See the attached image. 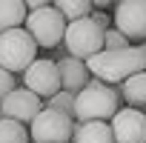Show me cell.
<instances>
[{
    "instance_id": "1",
    "label": "cell",
    "mask_w": 146,
    "mask_h": 143,
    "mask_svg": "<svg viewBox=\"0 0 146 143\" xmlns=\"http://www.w3.org/2000/svg\"><path fill=\"white\" fill-rule=\"evenodd\" d=\"M86 69L95 80L115 86V83L129 80L132 75L146 72V63H143V54L137 52V46H129L123 52H98L95 57L86 60Z\"/></svg>"
},
{
    "instance_id": "2",
    "label": "cell",
    "mask_w": 146,
    "mask_h": 143,
    "mask_svg": "<svg viewBox=\"0 0 146 143\" xmlns=\"http://www.w3.org/2000/svg\"><path fill=\"white\" fill-rule=\"evenodd\" d=\"M117 112H120V92L109 83H100L92 77L89 86L75 95V120L78 123H92V120L112 123V117Z\"/></svg>"
},
{
    "instance_id": "3",
    "label": "cell",
    "mask_w": 146,
    "mask_h": 143,
    "mask_svg": "<svg viewBox=\"0 0 146 143\" xmlns=\"http://www.w3.org/2000/svg\"><path fill=\"white\" fill-rule=\"evenodd\" d=\"M37 60V43L29 37L26 29H12L0 34V69L9 75H23V72Z\"/></svg>"
},
{
    "instance_id": "4",
    "label": "cell",
    "mask_w": 146,
    "mask_h": 143,
    "mask_svg": "<svg viewBox=\"0 0 146 143\" xmlns=\"http://www.w3.org/2000/svg\"><path fill=\"white\" fill-rule=\"evenodd\" d=\"M23 29L29 32V37L37 43V49H57L63 43V34H66V20L60 17V12L54 6H43L37 12H29L26 15V23Z\"/></svg>"
},
{
    "instance_id": "5",
    "label": "cell",
    "mask_w": 146,
    "mask_h": 143,
    "mask_svg": "<svg viewBox=\"0 0 146 143\" xmlns=\"http://www.w3.org/2000/svg\"><path fill=\"white\" fill-rule=\"evenodd\" d=\"M63 43H66L69 57L86 63L89 57L103 52V32L92 23V17H83V20H75V23H66Z\"/></svg>"
},
{
    "instance_id": "6",
    "label": "cell",
    "mask_w": 146,
    "mask_h": 143,
    "mask_svg": "<svg viewBox=\"0 0 146 143\" xmlns=\"http://www.w3.org/2000/svg\"><path fill=\"white\" fill-rule=\"evenodd\" d=\"M72 132H75L72 117L52 112V109H43L29 123V140L32 143H72Z\"/></svg>"
},
{
    "instance_id": "7",
    "label": "cell",
    "mask_w": 146,
    "mask_h": 143,
    "mask_svg": "<svg viewBox=\"0 0 146 143\" xmlns=\"http://www.w3.org/2000/svg\"><path fill=\"white\" fill-rule=\"evenodd\" d=\"M23 89L37 95L40 100H49L60 92V75H57V63L37 57L26 72H23Z\"/></svg>"
},
{
    "instance_id": "8",
    "label": "cell",
    "mask_w": 146,
    "mask_h": 143,
    "mask_svg": "<svg viewBox=\"0 0 146 143\" xmlns=\"http://www.w3.org/2000/svg\"><path fill=\"white\" fill-rule=\"evenodd\" d=\"M115 29L129 43H146V0H120L115 6Z\"/></svg>"
},
{
    "instance_id": "9",
    "label": "cell",
    "mask_w": 146,
    "mask_h": 143,
    "mask_svg": "<svg viewBox=\"0 0 146 143\" xmlns=\"http://www.w3.org/2000/svg\"><path fill=\"white\" fill-rule=\"evenodd\" d=\"M40 112H43V100L37 95H32L29 89H23V86H15V92H9V97L0 103V117L15 120L20 126L32 123Z\"/></svg>"
},
{
    "instance_id": "10",
    "label": "cell",
    "mask_w": 146,
    "mask_h": 143,
    "mask_svg": "<svg viewBox=\"0 0 146 143\" xmlns=\"http://www.w3.org/2000/svg\"><path fill=\"white\" fill-rule=\"evenodd\" d=\"M109 126H112L115 143H146V112L126 106L112 117Z\"/></svg>"
},
{
    "instance_id": "11",
    "label": "cell",
    "mask_w": 146,
    "mask_h": 143,
    "mask_svg": "<svg viewBox=\"0 0 146 143\" xmlns=\"http://www.w3.org/2000/svg\"><path fill=\"white\" fill-rule=\"evenodd\" d=\"M57 63V75H60V92H69V95H78L89 86V69L83 60H75V57H69L63 54Z\"/></svg>"
},
{
    "instance_id": "12",
    "label": "cell",
    "mask_w": 146,
    "mask_h": 143,
    "mask_svg": "<svg viewBox=\"0 0 146 143\" xmlns=\"http://www.w3.org/2000/svg\"><path fill=\"white\" fill-rule=\"evenodd\" d=\"M72 143H115L112 137V126L103 120H92V123H78L72 132Z\"/></svg>"
},
{
    "instance_id": "13",
    "label": "cell",
    "mask_w": 146,
    "mask_h": 143,
    "mask_svg": "<svg viewBox=\"0 0 146 143\" xmlns=\"http://www.w3.org/2000/svg\"><path fill=\"white\" fill-rule=\"evenodd\" d=\"M117 92H120V100L129 103V109L146 112V72H140V75H132L129 80H123Z\"/></svg>"
},
{
    "instance_id": "14",
    "label": "cell",
    "mask_w": 146,
    "mask_h": 143,
    "mask_svg": "<svg viewBox=\"0 0 146 143\" xmlns=\"http://www.w3.org/2000/svg\"><path fill=\"white\" fill-rule=\"evenodd\" d=\"M26 3L23 0H0V34L12 32V29H23L26 23Z\"/></svg>"
},
{
    "instance_id": "15",
    "label": "cell",
    "mask_w": 146,
    "mask_h": 143,
    "mask_svg": "<svg viewBox=\"0 0 146 143\" xmlns=\"http://www.w3.org/2000/svg\"><path fill=\"white\" fill-rule=\"evenodd\" d=\"M54 9L60 12V17L66 23H75V20H83L92 15V0H57Z\"/></svg>"
},
{
    "instance_id": "16",
    "label": "cell",
    "mask_w": 146,
    "mask_h": 143,
    "mask_svg": "<svg viewBox=\"0 0 146 143\" xmlns=\"http://www.w3.org/2000/svg\"><path fill=\"white\" fill-rule=\"evenodd\" d=\"M0 143H32V140H29L26 126H20V123H15V120H6V117H0Z\"/></svg>"
},
{
    "instance_id": "17",
    "label": "cell",
    "mask_w": 146,
    "mask_h": 143,
    "mask_svg": "<svg viewBox=\"0 0 146 143\" xmlns=\"http://www.w3.org/2000/svg\"><path fill=\"white\" fill-rule=\"evenodd\" d=\"M43 109L60 112V115H66V117L75 120V95H69V92H57L54 97H49V100H46V106H43Z\"/></svg>"
},
{
    "instance_id": "18",
    "label": "cell",
    "mask_w": 146,
    "mask_h": 143,
    "mask_svg": "<svg viewBox=\"0 0 146 143\" xmlns=\"http://www.w3.org/2000/svg\"><path fill=\"white\" fill-rule=\"evenodd\" d=\"M132 43L115 29V26H109L106 32H103V52H123V49H129Z\"/></svg>"
},
{
    "instance_id": "19",
    "label": "cell",
    "mask_w": 146,
    "mask_h": 143,
    "mask_svg": "<svg viewBox=\"0 0 146 143\" xmlns=\"http://www.w3.org/2000/svg\"><path fill=\"white\" fill-rule=\"evenodd\" d=\"M9 92H15V75H9L6 69H0V103L9 97Z\"/></svg>"
},
{
    "instance_id": "20",
    "label": "cell",
    "mask_w": 146,
    "mask_h": 143,
    "mask_svg": "<svg viewBox=\"0 0 146 143\" xmlns=\"http://www.w3.org/2000/svg\"><path fill=\"white\" fill-rule=\"evenodd\" d=\"M89 17H92V23H95L100 32H106V29H109V23H112V20H109V15H106V12H100V9H92V15H89Z\"/></svg>"
},
{
    "instance_id": "21",
    "label": "cell",
    "mask_w": 146,
    "mask_h": 143,
    "mask_svg": "<svg viewBox=\"0 0 146 143\" xmlns=\"http://www.w3.org/2000/svg\"><path fill=\"white\" fill-rule=\"evenodd\" d=\"M43 6H49L46 0H29V3H26V12H37V9H43Z\"/></svg>"
},
{
    "instance_id": "22",
    "label": "cell",
    "mask_w": 146,
    "mask_h": 143,
    "mask_svg": "<svg viewBox=\"0 0 146 143\" xmlns=\"http://www.w3.org/2000/svg\"><path fill=\"white\" fill-rule=\"evenodd\" d=\"M137 52L143 54V63H146V43H140V46H137Z\"/></svg>"
}]
</instances>
